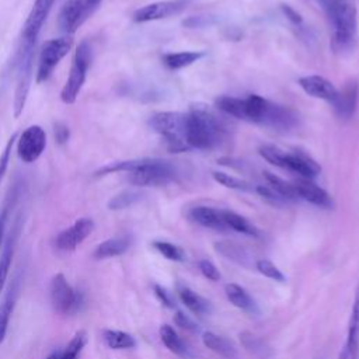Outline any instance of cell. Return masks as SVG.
Wrapping results in <instances>:
<instances>
[{"mask_svg": "<svg viewBox=\"0 0 359 359\" xmlns=\"http://www.w3.org/2000/svg\"><path fill=\"white\" fill-rule=\"evenodd\" d=\"M359 87L356 81H349L342 90H338V97L332 104L335 112L341 118H351L358 105Z\"/></svg>", "mask_w": 359, "mask_h": 359, "instance_id": "cell-20", "label": "cell"}, {"mask_svg": "<svg viewBox=\"0 0 359 359\" xmlns=\"http://www.w3.org/2000/svg\"><path fill=\"white\" fill-rule=\"evenodd\" d=\"M91 59H93V50H91L90 43L87 41H81L74 50L69 77L60 91L62 102H65L67 105L76 102V100L86 83L87 73H88L90 65H91Z\"/></svg>", "mask_w": 359, "mask_h": 359, "instance_id": "cell-6", "label": "cell"}, {"mask_svg": "<svg viewBox=\"0 0 359 359\" xmlns=\"http://www.w3.org/2000/svg\"><path fill=\"white\" fill-rule=\"evenodd\" d=\"M153 247L170 261H184L185 252L181 247L168 241H153Z\"/></svg>", "mask_w": 359, "mask_h": 359, "instance_id": "cell-37", "label": "cell"}, {"mask_svg": "<svg viewBox=\"0 0 359 359\" xmlns=\"http://www.w3.org/2000/svg\"><path fill=\"white\" fill-rule=\"evenodd\" d=\"M87 341V335L84 331H79L70 339L63 352H60V359H79L80 352L83 351Z\"/></svg>", "mask_w": 359, "mask_h": 359, "instance_id": "cell-36", "label": "cell"}, {"mask_svg": "<svg viewBox=\"0 0 359 359\" xmlns=\"http://www.w3.org/2000/svg\"><path fill=\"white\" fill-rule=\"evenodd\" d=\"M348 327L359 330V285L356 287V293H355L353 306H352V311H351V318H349V325Z\"/></svg>", "mask_w": 359, "mask_h": 359, "instance_id": "cell-43", "label": "cell"}, {"mask_svg": "<svg viewBox=\"0 0 359 359\" xmlns=\"http://www.w3.org/2000/svg\"><path fill=\"white\" fill-rule=\"evenodd\" d=\"M222 213H223V220H224L227 229H231V230L245 234V236H252V237L259 236L258 229L251 222H248L244 216H241L233 210H226V209H222Z\"/></svg>", "mask_w": 359, "mask_h": 359, "instance_id": "cell-28", "label": "cell"}, {"mask_svg": "<svg viewBox=\"0 0 359 359\" xmlns=\"http://www.w3.org/2000/svg\"><path fill=\"white\" fill-rule=\"evenodd\" d=\"M17 187H13L11 188V194L7 195V199L3 205V209L0 210V244L4 238V231H6V224H7V220H8V215H10V210L13 209L14 203H15V199L18 196L17 194Z\"/></svg>", "mask_w": 359, "mask_h": 359, "instance_id": "cell-39", "label": "cell"}, {"mask_svg": "<svg viewBox=\"0 0 359 359\" xmlns=\"http://www.w3.org/2000/svg\"><path fill=\"white\" fill-rule=\"evenodd\" d=\"M53 133H55V139L57 140V143L63 144V143L67 142L70 132H69V128H67L66 125H63V123H56V125H55V129H53Z\"/></svg>", "mask_w": 359, "mask_h": 359, "instance_id": "cell-45", "label": "cell"}, {"mask_svg": "<svg viewBox=\"0 0 359 359\" xmlns=\"http://www.w3.org/2000/svg\"><path fill=\"white\" fill-rule=\"evenodd\" d=\"M46 147V133L39 125H31L24 129L15 140V150L20 160L25 164L36 161Z\"/></svg>", "mask_w": 359, "mask_h": 359, "instance_id": "cell-12", "label": "cell"}, {"mask_svg": "<svg viewBox=\"0 0 359 359\" xmlns=\"http://www.w3.org/2000/svg\"><path fill=\"white\" fill-rule=\"evenodd\" d=\"M174 321H175V324H177L178 327H181V328H184V330H187V331H196V330H198L196 324H195L187 314H184V313H181V311H177V313H175Z\"/></svg>", "mask_w": 359, "mask_h": 359, "instance_id": "cell-42", "label": "cell"}, {"mask_svg": "<svg viewBox=\"0 0 359 359\" xmlns=\"http://www.w3.org/2000/svg\"><path fill=\"white\" fill-rule=\"evenodd\" d=\"M49 297L55 311L60 314H72L80 309L83 296L74 290L62 273H56L49 285Z\"/></svg>", "mask_w": 359, "mask_h": 359, "instance_id": "cell-11", "label": "cell"}, {"mask_svg": "<svg viewBox=\"0 0 359 359\" xmlns=\"http://www.w3.org/2000/svg\"><path fill=\"white\" fill-rule=\"evenodd\" d=\"M327 14L331 32V46L335 52L351 50L356 41L358 13L348 0H316Z\"/></svg>", "mask_w": 359, "mask_h": 359, "instance_id": "cell-4", "label": "cell"}, {"mask_svg": "<svg viewBox=\"0 0 359 359\" xmlns=\"http://www.w3.org/2000/svg\"><path fill=\"white\" fill-rule=\"evenodd\" d=\"M177 293L180 300L184 303V306L192 311L196 316H203L210 313V303L199 296L196 292H194L191 287L185 285H178L177 286Z\"/></svg>", "mask_w": 359, "mask_h": 359, "instance_id": "cell-23", "label": "cell"}, {"mask_svg": "<svg viewBox=\"0 0 359 359\" xmlns=\"http://www.w3.org/2000/svg\"><path fill=\"white\" fill-rule=\"evenodd\" d=\"M102 0H67L57 15V25L65 35H73L101 6Z\"/></svg>", "mask_w": 359, "mask_h": 359, "instance_id": "cell-10", "label": "cell"}, {"mask_svg": "<svg viewBox=\"0 0 359 359\" xmlns=\"http://www.w3.org/2000/svg\"><path fill=\"white\" fill-rule=\"evenodd\" d=\"M160 338L168 351H171L172 353H175L178 356H187L188 349L171 325L163 324L160 327Z\"/></svg>", "mask_w": 359, "mask_h": 359, "instance_id": "cell-31", "label": "cell"}, {"mask_svg": "<svg viewBox=\"0 0 359 359\" xmlns=\"http://www.w3.org/2000/svg\"><path fill=\"white\" fill-rule=\"evenodd\" d=\"M203 52H195V50H185V52H170L163 55V63L170 70H180L184 69L195 62H198L201 57H203Z\"/></svg>", "mask_w": 359, "mask_h": 359, "instance_id": "cell-27", "label": "cell"}, {"mask_svg": "<svg viewBox=\"0 0 359 359\" xmlns=\"http://www.w3.org/2000/svg\"><path fill=\"white\" fill-rule=\"evenodd\" d=\"M184 123L185 114L174 111L157 112L149 121L151 129L163 136L168 150L174 153H181L189 149L184 140Z\"/></svg>", "mask_w": 359, "mask_h": 359, "instance_id": "cell-7", "label": "cell"}, {"mask_svg": "<svg viewBox=\"0 0 359 359\" xmlns=\"http://www.w3.org/2000/svg\"><path fill=\"white\" fill-rule=\"evenodd\" d=\"M154 293H156V296H157V299L165 306V307H170V309H172L174 307V302H172V297H171V294L163 287V286H160V285H154Z\"/></svg>", "mask_w": 359, "mask_h": 359, "instance_id": "cell-44", "label": "cell"}, {"mask_svg": "<svg viewBox=\"0 0 359 359\" xmlns=\"http://www.w3.org/2000/svg\"><path fill=\"white\" fill-rule=\"evenodd\" d=\"M215 104L226 115L276 130H289L297 123V114L293 109L258 94H250L245 98L220 95Z\"/></svg>", "mask_w": 359, "mask_h": 359, "instance_id": "cell-1", "label": "cell"}, {"mask_svg": "<svg viewBox=\"0 0 359 359\" xmlns=\"http://www.w3.org/2000/svg\"><path fill=\"white\" fill-rule=\"evenodd\" d=\"M102 339L108 348L115 351L130 349L136 345L135 338L130 334L121 330H104Z\"/></svg>", "mask_w": 359, "mask_h": 359, "instance_id": "cell-30", "label": "cell"}, {"mask_svg": "<svg viewBox=\"0 0 359 359\" xmlns=\"http://www.w3.org/2000/svg\"><path fill=\"white\" fill-rule=\"evenodd\" d=\"M17 136H18V133H13V135L10 136V139L7 140L4 149H3V151H1V154H0V184H1V181H3L4 175H6V172H7V167H8V163H10L11 151H13V147H14V144H15Z\"/></svg>", "mask_w": 359, "mask_h": 359, "instance_id": "cell-40", "label": "cell"}, {"mask_svg": "<svg viewBox=\"0 0 359 359\" xmlns=\"http://www.w3.org/2000/svg\"><path fill=\"white\" fill-rule=\"evenodd\" d=\"M73 46L72 35H63L46 41L38 56V67L35 73V80L38 84L45 83L59 65V62L70 52Z\"/></svg>", "mask_w": 359, "mask_h": 359, "instance_id": "cell-9", "label": "cell"}, {"mask_svg": "<svg viewBox=\"0 0 359 359\" xmlns=\"http://www.w3.org/2000/svg\"><path fill=\"white\" fill-rule=\"evenodd\" d=\"M215 250L222 257H224L233 262H237L243 266L250 265L251 257H250L248 251L243 245H240L234 241H217V243H215Z\"/></svg>", "mask_w": 359, "mask_h": 359, "instance_id": "cell-25", "label": "cell"}, {"mask_svg": "<svg viewBox=\"0 0 359 359\" xmlns=\"http://www.w3.org/2000/svg\"><path fill=\"white\" fill-rule=\"evenodd\" d=\"M46 359H60V352H53Z\"/></svg>", "mask_w": 359, "mask_h": 359, "instance_id": "cell-47", "label": "cell"}, {"mask_svg": "<svg viewBox=\"0 0 359 359\" xmlns=\"http://www.w3.org/2000/svg\"><path fill=\"white\" fill-rule=\"evenodd\" d=\"M20 227H21V219L18 216L14 222V226L11 227L10 233L6 237L3 252L0 255V293L4 287V285H6V280H7V276H8V272H10V266H11V261H13V255H14Z\"/></svg>", "mask_w": 359, "mask_h": 359, "instance_id": "cell-18", "label": "cell"}, {"mask_svg": "<svg viewBox=\"0 0 359 359\" xmlns=\"http://www.w3.org/2000/svg\"><path fill=\"white\" fill-rule=\"evenodd\" d=\"M212 177L216 182H219L220 185L230 188V189H236V191H243V192H252L254 191V185L245 180L237 178L234 175L222 172V171H213Z\"/></svg>", "mask_w": 359, "mask_h": 359, "instance_id": "cell-32", "label": "cell"}, {"mask_svg": "<svg viewBox=\"0 0 359 359\" xmlns=\"http://www.w3.org/2000/svg\"><path fill=\"white\" fill-rule=\"evenodd\" d=\"M255 268H257V271H258L261 275H264V276H266V278H269V279H272V280L285 282V275L282 273V271H280L272 261H269V259H265V258L258 259V261L255 262Z\"/></svg>", "mask_w": 359, "mask_h": 359, "instance_id": "cell-38", "label": "cell"}, {"mask_svg": "<svg viewBox=\"0 0 359 359\" xmlns=\"http://www.w3.org/2000/svg\"><path fill=\"white\" fill-rule=\"evenodd\" d=\"M34 55L35 45H24L20 43L15 60H17V84L14 90V101H13V114L14 118H18L27 104L32 77H34Z\"/></svg>", "mask_w": 359, "mask_h": 359, "instance_id": "cell-8", "label": "cell"}, {"mask_svg": "<svg viewBox=\"0 0 359 359\" xmlns=\"http://www.w3.org/2000/svg\"><path fill=\"white\" fill-rule=\"evenodd\" d=\"M224 123L206 105H194L185 114L184 140L189 149H213L224 140Z\"/></svg>", "mask_w": 359, "mask_h": 359, "instance_id": "cell-3", "label": "cell"}, {"mask_svg": "<svg viewBox=\"0 0 359 359\" xmlns=\"http://www.w3.org/2000/svg\"><path fill=\"white\" fill-rule=\"evenodd\" d=\"M282 10L285 13V15L293 22V24H302V17L299 13H296L293 8H290L289 6H282Z\"/></svg>", "mask_w": 359, "mask_h": 359, "instance_id": "cell-46", "label": "cell"}, {"mask_svg": "<svg viewBox=\"0 0 359 359\" xmlns=\"http://www.w3.org/2000/svg\"><path fill=\"white\" fill-rule=\"evenodd\" d=\"M189 217L208 229H213V230H227V226L223 220V213L222 209H216L212 206H205V205H199L195 206L189 210Z\"/></svg>", "mask_w": 359, "mask_h": 359, "instance_id": "cell-19", "label": "cell"}, {"mask_svg": "<svg viewBox=\"0 0 359 359\" xmlns=\"http://www.w3.org/2000/svg\"><path fill=\"white\" fill-rule=\"evenodd\" d=\"M264 178L266 181V185H269L276 194H279L286 202H290V201H297V195H296V191H294V187H293V182H289L278 175H275L273 172H269V171H264Z\"/></svg>", "mask_w": 359, "mask_h": 359, "instance_id": "cell-29", "label": "cell"}, {"mask_svg": "<svg viewBox=\"0 0 359 359\" xmlns=\"http://www.w3.org/2000/svg\"><path fill=\"white\" fill-rule=\"evenodd\" d=\"M18 282H20L18 278H15L13 280V283L8 287V292L6 293V296L0 304V345L3 344V341L6 338L10 317L15 307V302H17V296H18Z\"/></svg>", "mask_w": 359, "mask_h": 359, "instance_id": "cell-22", "label": "cell"}, {"mask_svg": "<svg viewBox=\"0 0 359 359\" xmlns=\"http://www.w3.org/2000/svg\"><path fill=\"white\" fill-rule=\"evenodd\" d=\"M293 187L299 199H303L311 205H316L324 209H331L334 206V201L331 195L325 189H323L320 185L313 182V180L299 178L293 181Z\"/></svg>", "mask_w": 359, "mask_h": 359, "instance_id": "cell-17", "label": "cell"}, {"mask_svg": "<svg viewBox=\"0 0 359 359\" xmlns=\"http://www.w3.org/2000/svg\"><path fill=\"white\" fill-rule=\"evenodd\" d=\"M130 247V237L129 236H118L108 238L102 243H100L94 252L93 257L95 259H107V258H114L118 255H122L123 252L128 251Z\"/></svg>", "mask_w": 359, "mask_h": 359, "instance_id": "cell-21", "label": "cell"}, {"mask_svg": "<svg viewBox=\"0 0 359 359\" xmlns=\"http://www.w3.org/2000/svg\"><path fill=\"white\" fill-rule=\"evenodd\" d=\"M300 88L310 97L327 101L328 104H334L338 97V88L325 77L318 74L303 76L299 79Z\"/></svg>", "mask_w": 359, "mask_h": 359, "instance_id": "cell-16", "label": "cell"}, {"mask_svg": "<svg viewBox=\"0 0 359 359\" xmlns=\"http://www.w3.org/2000/svg\"><path fill=\"white\" fill-rule=\"evenodd\" d=\"M202 342L206 348H209L210 351H213L215 353L227 358V359H233L237 355V351L234 348V345L224 337H220L212 331H206L202 335Z\"/></svg>", "mask_w": 359, "mask_h": 359, "instance_id": "cell-26", "label": "cell"}, {"mask_svg": "<svg viewBox=\"0 0 359 359\" xmlns=\"http://www.w3.org/2000/svg\"><path fill=\"white\" fill-rule=\"evenodd\" d=\"M240 337H241L243 346L250 353H252L257 358H268L269 356V348L264 344L262 339H259L258 337H255L250 332H243Z\"/></svg>", "mask_w": 359, "mask_h": 359, "instance_id": "cell-35", "label": "cell"}, {"mask_svg": "<svg viewBox=\"0 0 359 359\" xmlns=\"http://www.w3.org/2000/svg\"><path fill=\"white\" fill-rule=\"evenodd\" d=\"M55 4V0H35L28 17L24 22L22 32H21V42L24 45H35L38 35L43 27V22L46 21L52 7Z\"/></svg>", "mask_w": 359, "mask_h": 359, "instance_id": "cell-13", "label": "cell"}, {"mask_svg": "<svg viewBox=\"0 0 359 359\" xmlns=\"http://www.w3.org/2000/svg\"><path fill=\"white\" fill-rule=\"evenodd\" d=\"M259 156L276 167L297 174L300 178L313 180L321 171L320 164L307 154L300 151H287L273 144H262L259 147Z\"/></svg>", "mask_w": 359, "mask_h": 359, "instance_id": "cell-5", "label": "cell"}, {"mask_svg": "<svg viewBox=\"0 0 359 359\" xmlns=\"http://www.w3.org/2000/svg\"><path fill=\"white\" fill-rule=\"evenodd\" d=\"M359 358V330L348 327V334L338 359H358Z\"/></svg>", "mask_w": 359, "mask_h": 359, "instance_id": "cell-34", "label": "cell"}, {"mask_svg": "<svg viewBox=\"0 0 359 359\" xmlns=\"http://www.w3.org/2000/svg\"><path fill=\"white\" fill-rule=\"evenodd\" d=\"M224 293L227 300L236 306L240 310H244L247 313H254L257 311V304L254 302V299L250 296V293L241 287L237 283H227L224 286Z\"/></svg>", "mask_w": 359, "mask_h": 359, "instance_id": "cell-24", "label": "cell"}, {"mask_svg": "<svg viewBox=\"0 0 359 359\" xmlns=\"http://www.w3.org/2000/svg\"><path fill=\"white\" fill-rule=\"evenodd\" d=\"M187 0H164L154 1L137 8L133 13L135 22H150L161 18H167L178 14L182 8H185Z\"/></svg>", "mask_w": 359, "mask_h": 359, "instance_id": "cell-15", "label": "cell"}, {"mask_svg": "<svg viewBox=\"0 0 359 359\" xmlns=\"http://www.w3.org/2000/svg\"><path fill=\"white\" fill-rule=\"evenodd\" d=\"M199 271L202 272V275H203L206 279H209V280H212V282H216V280L220 279V272H219V269H217L210 261H208V259H201V261H199Z\"/></svg>", "mask_w": 359, "mask_h": 359, "instance_id": "cell-41", "label": "cell"}, {"mask_svg": "<svg viewBox=\"0 0 359 359\" xmlns=\"http://www.w3.org/2000/svg\"><path fill=\"white\" fill-rule=\"evenodd\" d=\"M112 172H128V181L136 187H161L177 177V170L170 161L150 157L108 163L95 171V177Z\"/></svg>", "mask_w": 359, "mask_h": 359, "instance_id": "cell-2", "label": "cell"}, {"mask_svg": "<svg viewBox=\"0 0 359 359\" xmlns=\"http://www.w3.org/2000/svg\"><path fill=\"white\" fill-rule=\"evenodd\" d=\"M142 194L137 191H122L119 194H116L115 196H112L108 202V209L111 210H121V209H126L132 205H135L136 202H139L142 199Z\"/></svg>", "mask_w": 359, "mask_h": 359, "instance_id": "cell-33", "label": "cell"}, {"mask_svg": "<svg viewBox=\"0 0 359 359\" xmlns=\"http://www.w3.org/2000/svg\"><path fill=\"white\" fill-rule=\"evenodd\" d=\"M94 230V222L91 217H80L70 227L62 230L55 237V247L59 251L76 250Z\"/></svg>", "mask_w": 359, "mask_h": 359, "instance_id": "cell-14", "label": "cell"}]
</instances>
